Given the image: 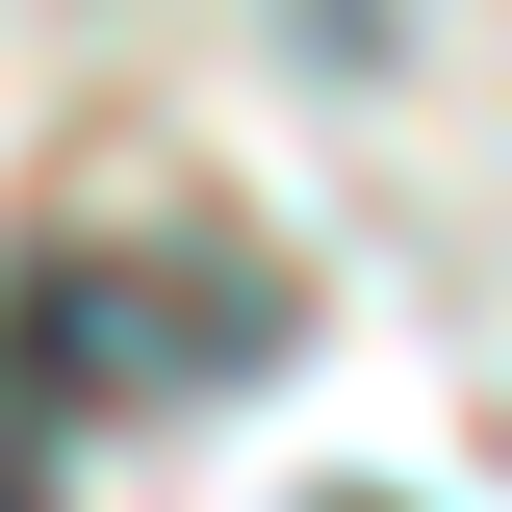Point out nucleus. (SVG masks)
Masks as SVG:
<instances>
[{"mask_svg":"<svg viewBox=\"0 0 512 512\" xmlns=\"http://www.w3.org/2000/svg\"><path fill=\"white\" fill-rule=\"evenodd\" d=\"M0 512H52V487H26V461H0Z\"/></svg>","mask_w":512,"mask_h":512,"instance_id":"1","label":"nucleus"}]
</instances>
